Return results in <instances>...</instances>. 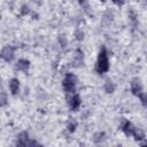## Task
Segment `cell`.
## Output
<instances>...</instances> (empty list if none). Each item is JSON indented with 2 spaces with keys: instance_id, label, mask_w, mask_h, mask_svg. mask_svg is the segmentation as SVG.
<instances>
[{
  "instance_id": "cell-1",
  "label": "cell",
  "mask_w": 147,
  "mask_h": 147,
  "mask_svg": "<svg viewBox=\"0 0 147 147\" xmlns=\"http://www.w3.org/2000/svg\"><path fill=\"white\" fill-rule=\"evenodd\" d=\"M95 70L98 74H105L109 70V60H108V54H107V49L105 46L101 47L99 55H98V60H96V65H95Z\"/></svg>"
},
{
  "instance_id": "cell-2",
  "label": "cell",
  "mask_w": 147,
  "mask_h": 147,
  "mask_svg": "<svg viewBox=\"0 0 147 147\" xmlns=\"http://www.w3.org/2000/svg\"><path fill=\"white\" fill-rule=\"evenodd\" d=\"M76 85H77V77L71 74L68 72L62 82V87L64 90V92L67 93H74L76 91Z\"/></svg>"
},
{
  "instance_id": "cell-3",
  "label": "cell",
  "mask_w": 147,
  "mask_h": 147,
  "mask_svg": "<svg viewBox=\"0 0 147 147\" xmlns=\"http://www.w3.org/2000/svg\"><path fill=\"white\" fill-rule=\"evenodd\" d=\"M38 142L36 140H32L29 138L28 132H21L17 136V141H16V147H34Z\"/></svg>"
},
{
  "instance_id": "cell-4",
  "label": "cell",
  "mask_w": 147,
  "mask_h": 147,
  "mask_svg": "<svg viewBox=\"0 0 147 147\" xmlns=\"http://www.w3.org/2000/svg\"><path fill=\"white\" fill-rule=\"evenodd\" d=\"M14 51L15 49H14L13 46H5L1 51V59L7 61V62L11 61L13 57H14Z\"/></svg>"
},
{
  "instance_id": "cell-5",
  "label": "cell",
  "mask_w": 147,
  "mask_h": 147,
  "mask_svg": "<svg viewBox=\"0 0 147 147\" xmlns=\"http://www.w3.org/2000/svg\"><path fill=\"white\" fill-rule=\"evenodd\" d=\"M80 103H82V99L78 94H74L70 99H69V107L72 111H76L79 107H80Z\"/></svg>"
},
{
  "instance_id": "cell-6",
  "label": "cell",
  "mask_w": 147,
  "mask_h": 147,
  "mask_svg": "<svg viewBox=\"0 0 147 147\" xmlns=\"http://www.w3.org/2000/svg\"><path fill=\"white\" fill-rule=\"evenodd\" d=\"M131 92H132V94H134L137 96H139L142 93V85L139 79L136 78L131 82Z\"/></svg>"
},
{
  "instance_id": "cell-7",
  "label": "cell",
  "mask_w": 147,
  "mask_h": 147,
  "mask_svg": "<svg viewBox=\"0 0 147 147\" xmlns=\"http://www.w3.org/2000/svg\"><path fill=\"white\" fill-rule=\"evenodd\" d=\"M9 90L13 95H16L20 91V80L17 78H11L9 80Z\"/></svg>"
},
{
  "instance_id": "cell-8",
  "label": "cell",
  "mask_w": 147,
  "mask_h": 147,
  "mask_svg": "<svg viewBox=\"0 0 147 147\" xmlns=\"http://www.w3.org/2000/svg\"><path fill=\"white\" fill-rule=\"evenodd\" d=\"M30 67V62L25 59H20L15 65V69L18 70V71H26Z\"/></svg>"
},
{
  "instance_id": "cell-9",
  "label": "cell",
  "mask_w": 147,
  "mask_h": 147,
  "mask_svg": "<svg viewBox=\"0 0 147 147\" xmlns=\"http://www.w3.org/2000/svg\"><path fill=\"white\" fill-rule=\"evenodd\" d=\"M122 130H123V132H124L126 136H133V132H134L136 127L132 125V123H131V122L126 121V122L123 124V126H122Z\"/></svg>"
},
{
  "instance_id": "cell-10",
  "label": "cell",
  "mask_w": 147,
  "mask_h": 147,
  "mask_svg": "<svg viewBox=\"0 0 147 147\" xmlns=\"http://www.w3.org/2000/svg\"><path fill=\"white\" fill-rule=\"evenodd\" d=\"M74 62H75V64L77 67L83 64V62H84V54L82 53V51H79V49L76 51V55L74 56Z\"/></svg>"
},
{
  "instance_id": "cell-11",
  "label": "cell",
  "mask_w": 147,
  "mask_h": 147,
  "mask_svg": "<svg viewBox=\"0 0 147 147\" xmlns=\"http://www.w3.org/2000/svg\"><path fill=\"white\" fill-rule=\"evenodd\" d=\"M105 91L107 92V93H113L114 91H115V84L111 82V80H107L106 83H105Z\"/></svg>"
},
{
  "instance_id": "cell-12",
  "label": "cell",
  "mask_w": 147,
  "mask_h": 147,
  "mask_svg": "<svg viewBox=\"0 0 147 147\" xmlns=\"http://www.w3.org/2000/svg\"><path fill=\"white\" fill-rule=\"evenodd\" d=\"M103 137H105V132H96L93 136V141L95 144H99V142H101L103 140Z\"/></svg>"
},
{
  "instance_id": "cell-13",
  "label": "cell",
  "mask_w": 147,
  "mask_h": 147,
  "mask_svg": "<svg viewBox=\"0 0 147 147\" xmlns=\"http://www.w3.org/2000/svg\"><path fill=\"white\" fill-rule=\"evenodd\" d=\"M133 137H134L136 140H141V139L144 138V132H142L140 129L136 127V130H134V132H133Z\"/></svg>"
},
{
  "instance_id": "cell-14",
  "label": "cell",
  "mask_w": 147,
  "mask_h": 147,
  "mask_svg": "<svg viewBox=\"0 0 147 147\" xmlns=\"http://www.w3.org/2000/svg\"><path fill=\"white\" fill-rule=\"evenodd\" d=\"M138 98H139V100H140L141 105H142V106H145V107H147V94H146L145 92H142Z\"/></svg>"
},
{
  "instance_id": "cell-15",
  "label": "cell",
  "mask_w": 147,
  "mask_h": 147,
  "mask_svg": "<svg viewBox=\"0 0 147 147\" xmlns=\"http://www.w3.org/2000/svg\"><path fill=\"white\" fill-rule=\"evenodd\" d=\"M0 101H1V106L3 107L5 105H6V101H7V98H6V93L2 91L1 92V99H0Z\"/></svg>"
},
{
  "instance_id": "cell-16",
  "label": "cell",
  "mask_w": 147,
  "mask_h": 147,
  "mask_svg": "<svg viewBox=\"0 0 147 147\" xmlns=\"http://www.w3.org/2000/svg\"><path fill=\"white\" fill-rule=\"evenodd\" d=\"M68 129H69V131H70V132H74V131L76 130V124H75V123H69Z\"/></svg>"
},
{
  "instance_id": "cell-17",
  "label": "cell",
  "mask_w": 147,
  "mask_h": 147,
  "mask_svg": "<svg viewBox=\"0 0 147 147\" xmlns=\"http://www.w3.org/2000/svg\"><path fill=\"white\" fill-rule=\"evenodd\" d=\"M22 9H23V10H22V14H26V13H29V11H30V10H29V7L26 8V6H23V7H22Z\"/></svg>"
},
{
  "instance_id": "cell-18",
  "label": "cell",
  "mask_w": 147,
  "mask_h": 147,
  "mask_svg": "<svg viewBox=\"0 0 147 147\" xmlns=\"http://www.w3.org/2000/svg\"><path fill=\"white\" fill-rule=\"evenodd\" d=\"M34 147H44V146H42V145H39V144H37Z\"/></svg>"
},
{
  "instance_id": "cell-19",
  "label": "cell",
  "mask_w": 147,
  "mask_h": 147,
  "mask_svg": "<svg viewBox=\"0 0 147 147\" xmlns=\"http://www.w3.org/2000/svg\"><path fill=\"white\" fill-rule=\"evenodd\" d=\"M141 147H147V144H145V145H142Z\"/></svg>"
}]
</instances>
